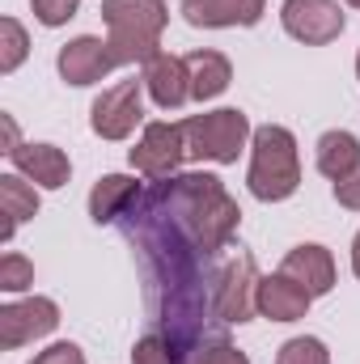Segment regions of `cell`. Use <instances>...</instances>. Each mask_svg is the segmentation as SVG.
I'll use <instances>...</instances> for the list:
<instances>
[{
  "label": "cell",
  "mask_w": 360,
  "mask_h": 364,
  "mask_svg": "<svg viewBox=\"0 0 360 364\" xmlns=\"http://www.w3.org/2000/svg\"><path fill=\"white\" fill-rule=\"evenodd\" d=\"M166 208L174 212V220L182 225V233L203 250L216 255L225 250V242L238 233L242 208L229 199V191L221 186L216 174H182L174 182H157Z\"/></svg>",
  "instance_id": "obj_1"
},
{
  "label": "cell",
  "mask_w": 360,
  "mask_h": 364,
  "mask_svg": "<svg viewBox=\"0 0 360 364\" xmlns=\"http://www.w3.org/2000/svg\"><path fill=\"white\" fill-rule=\"evenodd\" d=\"M106 43L115 64H149L162 51V34L170 26L166 0H102Z\"/></svg>",
  "instance_id": "obj_2"
},
{
  "label": "cell",
  "mask_w": 360,
  "mask_h": 364,
  "mask_svg": "<svg viewBox=\"0 0 360 364\" xmlns=\"http://www.w3.org/2000/svg\"><path fill=\"white\" fill-rule=\"evenodd\" d=\"M246 186L263 203H284L288 195H297V186H301V153H297V136L288 127H280V123L255 127Z\"/></svg>",
  "instance_id": "obj_3"
},
{
  "label": "cell",
  "mask_w": 360,
  "mask_h": 364,
  "mask_svg": "<svg viewBox=\"0 0 360 364\" xmlns=\"http://www.w3.org/2000/svg\"><path fill=\"white\" fill-rule=\"evenodd\" d=\"M182 136H186V153L191 157L212 161V166H233L238 153L246 149V140L255 136V127H250V119L238 106H221V110L191 114L182 123Z\"/></svg>",
  "instance_id": "obj_4"
},
{
  "label": "cell",
  "mask_w": 360,
  "mask_h": 364,
  "mask_svg": "<svg viewBox=\"0 0 360 364\" xmlns=\"http://www.w3.org/2000/svg\"><path fill=\"white\" fill-rule=\"evenodd\" d=\"M259 267L250 255H238L225 272L216 275V288H212V314L229 326H242L259 314Z\"/></svg>",
  "instance_id": "obj_5"
},
{
  "label": "cell",
  "mask_w": 360,
  "mask_h": 364,
  "mask_svg": "<svg viewBox=\"0 0 360 364\" xmlns=\"http://www.w3.org/2000/svg\"><path fill=\"white\" fill-rule=\"evenodd\" d=\"M280 26L288 38L305 43V47H327L344 34L348 17L339 9V0H284L280 4Z\"/></svg>",
  "instance_id": "obj_6"
},
{
  "label": "cell",
  "mask_w": 360,
  "mask_h": 364,
  "mask_svg": "<svg viewBox=\"0 0 360 364\" xmlns=\"http://www.w3.org/2000/svg\"><path fill=\"white\" fill-rule=\"evenodd\" d=\"M144 81H119L90 106V127L102 140H127L144 119Z\"/></svg>",
  "instance_id": "obj_7"
},
{
  "label": "cell",
  "mask_w": 360,
  "mask_h": 364,
  "mask_svg": "<svg viewBox=\"0 0 360 364\" xmlns=\"http://www.w3.org/2000/svg\"><path fill=\"white\" fill-rule=\"evenodd\" d=\"M60 326V305L51 296H26V301H9L0 305V348L17 352L43 335H51Z\"/></svg>",
  "instance_id": "obj_8"
},
{
  "label": "cell",
  "mask_w": 360,
  "mask_h": 364,
  "mask_svg": "<svg viewBox=\"0 0 360 364\" xmlns=\"http://www.w3.org/2000/svg\"><path fill=\"white\" fill-rule=\"evenodd\" d=\"M186 157V136H182V123H144L136 149H132V170H140L144 178L162 182L170 178Z\"/></svg>",
  "instance_id": "obj_9"
},
{
  "label": "cell",
  "mask_w": 360,
  "mask_h": 364,
  "mask_svg": "<svg viewBox=\"0 0 360 364\" xmlns=\"http://www.w3.org/2000/svg\"><path fill=\"white\" fill-rule=\"evenodd\" d=\"M55 68H60V77H64L68 85L85 90V85H97L106 73H115L119 64H115V55H110V43H106V38L81 34V38H73V43H64V47H60Z\"/></svg>",
  "instance_id": "obj_10"
},
{
  "label": "cell",
  "mask_w": 360,
  "mask_h": 364,
  "mask_svg": "<svg viewBox=\"0 0 360 364\" xmlns=\"http://www.w3.org/2000/svg\"><path fill=\"white\" fill-rule=\"evenodd\" d=\"M9 161H13V170L21 178H30L34 186H43V191H60V186H68V178H73V161L55 144H17L9 153Z\"/></svg>",
  "instance_id": "obj_11"
},
{
  "label": "cell",
  "mask_w": 360,
  "mask_h": 364,
  "mask_svg": "<svg viewBox=\"0 0 360 364\" xmlns=\"http://www.w3.org/2000/svg\"><path fill=\"white\" fill-rule=\"evenodd\" d=\"M144 90L162 110H179L191 102V73H186V55H170L157 51L144 64Z\"/></svg>",
  "instance_id": "obj_12"
},
{
  "label": "cell",
  "mask_w": 360,
  "mask_h": 364,
  "mask_svg": "<svg viewBox=\"0 0 360 364\" xmlns=\"http://www.w3.org/2000/svg\"><path fill=\"white\" fill-rule=\"evenodd\" d=\"M268 0H182V17L195 30H229V26H255L263 17Z\"/></svg>",
  "instance_id": "obj_13"
},
{
  "label": "cell",
  "mask_w": 360,
  "mask_h": 364,
  "mask_svg": "<svg viewBox=\"0 0 360 364\" xmlns=\"http://www.w3.org/2000/svg\"><path fill=\"white\" fill-rule=\"evenodd\" d=\"M280 272L292 275L309 296H327V292L335 288V259H331V250H327V246H318V242L292 246V250L284 255Z\"/></svg>",
  "instance_id": "obj_14"
},
{
  "label": "cell",
  "mask_w": 360,
  "mask_h": 364,
  "mask_svg": "<svg viewBox=\"0 0 360 364\" xmlns=\"http://www.w3.org/2000/svg\"><path fill=\"white\" fill-rule=\"evenodd\" d=\"M259 314L268 318V322H297V318H305L309 314V305H314V296L292 279V275L275 272V275H263L259 279Z\"/></svg>",
  "instance_id": "obj_15"
},
{
  "label": "cell",
  "mask_w": 360,
  "mask_h": 364,
  "mask_svg": "<svg viewBox=\"0 0 360 364\" xmlns=\"http://www.w3.org/2000/svg\"><path fill=\"white\" fill-rule=\"evenodd\" d=\"M140 199H144L140 182L132 174H106V178L93 182L90 191V220L93 225H115L119 216H132Z\"/></svg>",
  "instance_id": "obj_16"
},
{
  "label": "cell",
  "mask_w": 360,
  "mask_h": 364,
  "mask_svg": "<svg viewBox=\"0 0 360 364\" xmlns=\"http://www.w3.org/2000/svg\"><path fill=\"white\" fill-rule=\"evenodd\" d=\"M186 73H191V97H195V102L221 97V93L229 90V81H233L229 55H221V51H212V47L191 51V55H186Z\"/></svg>",
  "instance_id": "obj_17"
},
{
  "label": "cell",
  "mask_w": 360,
  "mask_h": 364,
  "mask_svg": "<svg viewBox=\"0 0 360 364\" xmlns=\"http://www.w3.org/2000/svg\"><path fill=\"white\" fill-rule=\"evenodd\" d=\"M314 161H318V174H327L331 182H339L344 174H352L360 166V140L352 132H322L318 136V149H314Z\"/></svg>",
  "instance_id": "obj_18"
},
{
  "label": "cell",
  "mask_w": 360,
  "mask_h": 364,
  "mask_svg": "<svg viewBox=\"0 0 360 364\" xmlns=\"http://www.w3.org/2000/svg\"><path fill=\"white\" fill-rule=\"evenodd\" d=\"M0 208H4V229H0V237L13 242L17 225L30 220V216H38V191L21 178L17 170H13V174H0Z\"/></svg>",
  "instance_id": "obj_19"
},
{
  "label": "cell",
  "mask_w": 360,
  "mask_h": 364,
  "mask_svg": "<svg viewBox=\"0 0 360 364\" xmlns=\"http://www.w3.org/2000/svg\"><path fill=\"white\" fill-rule=\"evenodd\" d=\"M132 364H186V352H182L170 335L149 331V335L132 348Z\"/></svg>",
  "instance_id": "obj_20"
},
{
  "label": "cell",
  "mask_w": 360,
  "mask_h": 364,
  "mask_svg": "<svg viewBox=\"0 0 360 364\" xmlns=\"http://www.w3.org/2000/svg\"><path fill=\"white\" fill-rule=\"evenodd\" d=\"M26 55H30L26 26L17 17H0V73H17Z\"/></svg>",
  "instance_id": "obj_21"
},
{
  "label": "cell",
  "mask_w": 360,
  "mask_h": 364,
  "mask_svg": "<svg viewBox=\"0 0 360 364\" xmlns=\"http://www.w3.org/2000/svg\"><path fill=\"white\" fill-rule=\"evenodd\" d=\"M275 364H331V352H327L322 339L297 335V339H288V343L275 352Z\"/></svg>",
  "instance_id": "obj_22"
},
{
  "label": "cell",
  "mask_w": 360,
  "mask_h": 364,
  "mask_svg": "<svg viewBox=\"0 0 360 364\" xmlns=\"http://www.w3.org/2000/svg\"><path fill=\"white\" fill-rule=\"evenodd\" d=\"M30 284H34V263H30L26 255L9 250V255L0 259V288H4V292H26Z\"/></svg>",
  "instance_id": "obj_23"
},
{
  "label": "cell",
  "mask_w": 360,
  "mask_h": 364,
  "mask_svg": "<svg viewBox=\"0 0 360 364\" xmlns=\"http://www.w3.org/2000/svg\"><path fill=\"white\" fill-rule=\"evenodd\" d=\"M30 9H34V17L43 21V26H68L73 17H77V9H81V0H30Z\"/></svg>",
  "instance_id": "obj_24"
},
{
  "label": "cell",
  "mask_w": 360,
  "mask_h": 364,
  "mask_svg": "<svg viewBox=\"0 0 360 364\" xmlns=\"http://www.w3.org/2000/svg\"><path fill=\"white\" fill-rule=\"evenodd\" d=\"M195 364H250V356H246L242 348H233V343L216 339V343H203V348H199Z\"/></svg>",
  "instance_id": "obj_25"
},
{
  "label": "cell",
  "mask_w": 360,
  "mask_h": 364,
  "mask_svg": "<svg viewBox=\"0 0 360 364\" xmlns=\"http://www.w3.org/2000/svg\"><path fill=\"white\" fill-rule=\"evenodd\" d=\"M30 364H85V352L77 343H51L47 352H38Z\"/></svg>",
  "instance_id": "obj_26"
},
{
  "label": "cell",
  "mask_w": 360,
  "mask_h": 364,
  "mask_svg": "<svg viewBox=\"0 0 360 364\" xmlns=\"http://www.w3.org/2000/svg\"><path fill=\"white\" fill-rule=\"evenodd\" d=\"M335 191V199H339V208H348V212H360V166L352 174H344V178L331 186Z\"/></svg>",
  "instance_id": "obj_27"
},
{
  "label": "cell",
  "mask_w": 360,
  "mask_h": 364,
  "mask_svg": "<svg viewBox=\"0 0 360 364\" xmlns=\"http://www.w3.org/2000/svg\"><path fill=\"white\" fill-rule=\"evenodd\" d=\"M0 123H4V153H13V149H17V127H13V119H9V114H4Z\"/></svg>",
  "instance_id": "obj_28"
},
{
  "label": "cell",
  "mask_w": 360,
  "mask_h": 364,
  "mask_svg": "<svg viewBox=\"0 0 360 364\" xmlns=\"http://www.w3.org/2000/svg\"><path fill=\"white\" fill-rule=\"evenodd\" d=\"M352 272H356V279H360V233H356V242H352Z\"/></svg>",
  "instance_id": "obj_29"
},
{
  "label": "cell",
  "mask_w": 360,
  "mask_h": 364,
  "mask_svg": "<svg viewBox=\"0 0 360 364\" xmlns=\"http://www.w3.org/2000/svg\"><path fill=\"white\" fill-rule=\"evenodd\" d=\"M356 81H360V51H356Z\"/></svg>",
  "instance_id": "obj_30"
},
{
  "label": "cell",
  "mask_w": 360,
  "mask_h": 364,
  "mask_svg": "<svg viewBox=\"0 0 360 364\" xmlns=\"http://www.w3.org/2000/svg\"><path fill=\"white\" fill-rule=\"evenodd\" d=\"M348 4H352V9H360V0H348Z\"/></svg>",
  "instance_id": "obj_31"
}]
</instances>
